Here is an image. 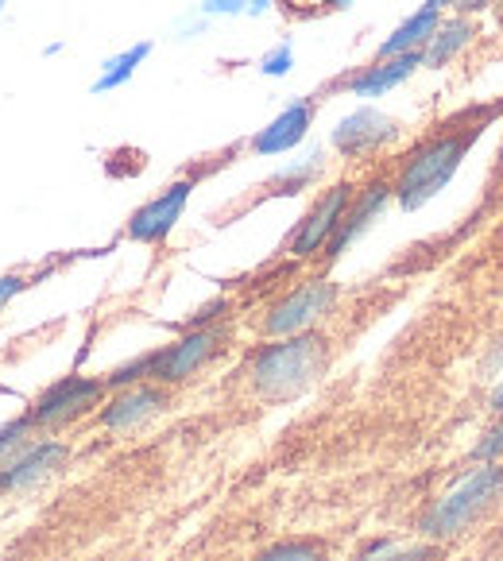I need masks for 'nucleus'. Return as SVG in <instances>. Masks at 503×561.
<instances>
[{"label":"nucleus","instance_id":"obj_2","mask_svg":"<svg viewBox=\"0 0 503 561\" xmlns=\"http://www.w3.org/2000/svg\"><path fill=\"white\" fill-rule=\"evenodd\" d=\"M330 353H333L330 337L318 330L264 341L244 364L248 391L260 403H272V407L290 403V399H298L302 391H310L313 383L322 380L325 368H330Z\"/></svg>","mask_w":503,"mask_h":561},{"label":"nucleus","instance_id":"obj_28","mask_svg":"<svg viewBox=\"0 0 503 561\" xmlns=\"http://www.w3.org/2000/svg\"><path fill=\"white\" fill-rule=\"evenodd\" d=\"M9 492H12V484H9V472L0 469V500H4V495H9Z\"/></svg>","mask_w":503,"mask_h":561},{"label":"nucleus","instance_id":"obj_18","mask_svg":"<svg viewBox=\"0 0 503 561\" xmlns=\"http://www.w3.org/2000/svg\"><path fill=\"white\" fill-rule=\"evenodd\" d=\"M252 561H330V542L313 535L279 538V542L264 546Z\"/></svg>","mask_w":503,"mask_h":561},{"label":"nucleus","instance_id":"obj_16","mask_svg":"<svg viewBox=\"0 0 503 561\" xmlns=\"http://www.w3.org/2000/svg\"><path fill=\"white\" fill-rule=\"evenodd\" d=\"M151 50H156V43L140 39V43H133V47H124L121 55H108L105 62H101L98 78L90 82L93 98H101V93H113V90H124V85L136 78V70H140L144 62L151 58Z\"/></svg>","mask_w":503,"mask_h":561},{"label":"nucleus","instance_id":"obj_21","mask_svg":"<svg viewBox=\"0 0 503 561\" xmlns=\"http://www.w3.org/2000/svg\"><path fill=\"white\" fill-rule=\"evenodd\" d=\"M58 267L50 264V267H16V272H0V314H4V306L12 302V298H20L24 290H32L35 283H43L47 275H55Z\"/></svg>","mask_w":503,"mask_h":561},{"label":"nucleus","instance_id":"obj_24","mask_svg":"<svg viewBox=\"0 0 503 561\" xmlns=\"http://www.w3.org/2000/svg\"><path fill=\"white\" fill-rule=\"evenodd\" d=\"M353 4H356V0H318V12H322V16H330V12H348Z\"/></svg>","mask_w":503,"mask_h":561},{"label":"nucleus","instance_id":"obj_9","mask_svg":"<svg viewBox=\"0 0 503 561\" xmlns=\"http://www.w3.org/2000/svg\"><path fill=\"white\" fill-rule=\"evenodd\" d=\"M194 191H198V179H194V174L171 179L163 191L151 194L144 206H136L133 214H128V221H124V240H133V244H163L174 232V225L182 221Z\"/></svg>","mask_w":503,"mask_h":561},{"label":"nucleus","instance_id":"obj_19","mask_svg":"<svg viewBox=\"0 0 503 561\" xmlns=\"http://www.w3.org/2000/svg\"><path fill=\"white\" fill-rule=\"evenodd\" d=\"M434 558L437 553L430 542L399 546V542H391V538H376V542H368L356 553V561H434Z\"/></svg>","mask_w":503,"mask_h":561},{"label":"nucleus","instance_id":"obj_4","mask_svg":"<svg viewBox=\"0 0 503 561\" xmlns=\"http://www.w3.org/2000/svg\"><path fill=\"white\" fill-rule=\"evenodd\" d=\"M341 298V283L330 279V275H310L298 287H290L287 295H279L260 318V337L275 341V337H295V333H306L313 325L330 318L338 310Z\"/></svg>","mask_w":503,"mask_h":561},{"label":"nucleus","instance_id":"obj_23","mask_svg":"<svg viewBox=\"0 0 503 561\" xmlns=\"http://www.w3.org/2000/svg\"><path fill=\"white\" fill-rule=\"evenodd\" d=\"M492 4H495V0H461V4H457V16H472V20H477L480 12H488Z\"/></svg>","mask_w":503,"mask_h":561},{"label":"nucleus","instance_id":"obj_1","mask_svg":"<svg viewBox=\"0 0 503 561\" xmlns=\"http://www.w3.org/2000/svg\"><path fill=\"white\" fill-rule=\"evenodd\" d=\"M492 116L495 108L488 105L461 113L446 128H437L434 136H422L419 144H411L399 156L396 174H391V194H396V206L403 214H419V209H426L437 194L446 191L449 182L457 179V171L465 167L469 151L480 144V136L488 133Z\"/></svg>","mask_w":503,"mask_h":561},{"label":"nucleus","instance_id":"obj_17","mask_svg":"<svg viewBox=\"0 0 503 561\" xmlns=\"http://www.w3.org/2000/svg\"><path fill=\"white\" fill-rule=\"evenodd\" d=\"M322 171H325V151L313 148L306 159L283 167V171H275L272 179L264 182V186H256L260 202H264V198H295V194H302L306 186H313V182L322 179Z\"/></svg>","mask_w":503,"mask_h":561},{"label":"nucleus","instance_id":"obj_5","mask_svg":"<svg viewBox=\"0 0 503 561\" xmlns=\"http://www.w3.org/2000/svg\"><path fill=\"white\" fill-rule=\"evenodd\" d=\"M108 399L105 376H62L55 380L32 407H27V422L35 426V434H62V430L78 426L82 419L101 411V403Z\"/></svg>","mask_w":503,"mask_h":561},{"label":"nucleus","instance_id":"obj_15","mask_svg":"<svg viewBox=\"0 0 503 561\" xmlns=\"http://www.w3.org/2000/svg\"><path fill=\"white\" fill-rule=\"evenodd\" d=\"M442 20H446V12L426 9V4H422V9H414L403 24H396V32L376 47V55L371 58H396V55H411V50H426L430 35L437 32Z\"/></svg>","mask_w":503,"mask_h":561},{"label":"nucleus","instance_id":"obj_20","mask_svg":"<svg viewBox=\"0 0 503 561\" xmlns=\"http://www.w3.org/2000/svg\"><path fill=\"white\" fill-rule=\"evenodd\" d=\"M272 9H275L272 0H202L198 4V12L206 20H240V16L260 20Z\"/></svg>","mask_w":503,"mask_h":561},{"label":"nucleus","instance_id":"obj_10","mask_svg":"<svg viewBox=\"0 0 503 561\" xmlns=\"http://www.w3.org/2000/svg\"><path fill=\"white\" fill-rule=\"evenodd\" d=\"M391 202H396V194H391V179H388V174H371V179L356 182L353 202H348L345 217H341L338 232H333V240L325 244V252L318 256V264H322V267L338 264V260L345 256L348 248H353L356 240H361L364 232L371 229V225H376L384 214H388Z\"/></svg>","mask_w":503,"mask_h":561},{"label":"nucleus","instance_id":"obj_27","mask_svg":"<svg viewBox=\"0 0 503 561\" xmlns=\"http://www.w3.org/2000/svg\"><path fill=\"white\" fill-rule=\"evenodd\" d=\"M503 182V140H500V151H495V171H492V186Z\"/></svg>","mask_w":503,"mask_h":561},{"label":"nucleus","instance_id":"obj_12","mask_svg":"<svg viewBox=\"0 0 503 561\" xmlns=\"http://www.w3.org/2000/svg\"><path fill=\"white\" fill-rule=\"evenodd\" d=\"M171 407V388L163 383H133V388H116L108 391V399L98 411V426L108 430V434H136L148 422H156L159 414Z\"/></svg>","mask_w":503,"mask_h":561},{"label":"nucleus","instance_id":"obj_3","mask_svg":"<svg viewBox=\"0 0 503 561\" xmlns=\"http://www.w3.org/2000/svg\"><path fill=\"white\" fill-rule=\"evenodd\" d=\"M500 495H503V465L484 461L480 469L461 477L449 492H442L434 504L426 507V515L419 519V535L426 538V542L457 538L461 530H469Z\"/></svg>","mask_w":503,"mask_h":561},{"label":"nucleus","instance_id":"obj_14","mask_svg":"<svg viewBox=\"0 0 503 561\" xmlns=\"http://www.w3.org/2000/svg\"><path fill=\"white\" fill-rule=\"evenodd\" d=\"M480 27L472 16H446L442 24H437V32L430 35L426 50H422V67L426 70H446L449 62H457V58L465 55V50L477 43Z\"/></svg>","mask_w":503,"mask_h":561},{"label":"nucleus","instance_id":"obj_7","mask_svg":"<svg viewBox=\"0 0 503 561\" xmlns=\"http://www.w3.org/2000/svg\"><path fill=\"white\" fill-rule=\"evenodd\" d=\"M356 194V182L353 179H338L330 182L318 198L310 202V209H306L302 217H298V225L287 232V240H283V256L290 260H318L325 252V244L333 240V232H338L341 217H345L348 202H353Z\"/></svg>","mask_w":503,"mask_h":561},{"label":"nucleus","instance_id":"obj_8","mask_svg":"<svg viewBox=\"0 0 503 561\" xmlns=\"http://www.w3.org/2000/svg\"><path fill=\"white\" fill-rule=\"evenodd\" d=\"M403 140V121L388 116L376 105H356L353 113H345L338 121V128L330 133V148L338 151L345 163H364V159L380 156L391 144Z\"/></svg>","mask_w":503,"mask_h":561},{"label":"nucleus","instance_id":"obj_26","mask_svg":"<svg viewBox=\"0 0 503 561\" xmlns=\"http://www.w3.org/2000/svg\"><path fill=\"white\" fill-rule=\"evenodd\" d=\"M488 407H492V419H503V383L492 391V403H488Z\"/></svg>","mask_w":503,"mask_h":561},{"label":"nucleus","instance_id":"obj_22","mask_svg":"<svg viewBox=\"0 0 503 561\" xmlns=\"http://www.w3.org/2000/svg\"><path fill=\"white\" fill-rule=\"evenodd\" d=\"M256 70L264 78H287L290 70H295V43L290 39H279L275 47H267L264 55H260Z\"/></svg>","mask_w":503,"mask_h":561},{"label":"nucleus","instance_id":"obj_25","mask_svg":"<svg viewBox=\"0 0 503 561\" xmlns=\"http://www.w3.org/2000/svg\"><path fill=\"white\" fill-rule=\"evenodd\" d=\"M457 4H461V0H426V9H437V12H457Z\"/></svg>","mask_w":503,"mask_h":561},{"label":"nucleus","instance_id":"obj_6","mask_svg":"<svg viewBox=\"0 0 503 561\" xmlns=\"http://www.w3.org/2000/svg\"><path fill=\"white\" fill-rule=\"evenodd\" d=\"M229 337H232L229 325H217V322L194 325V330H186L171 345L156 348V353H144L148 356V380L163 383V388H179L191 376H198L202 368H209L229 348Z\"/></svg>","mask_w":503,"mask_h":561},{"label":"nucleus","instance_id":"obj_11","mask_svg":"<svg viewBox=\"0 0 503 561\" xmlns=\"http://www.w3.org/2000/svg\"><path fill=\"white\" fill-rule=\"evenodd\" d=\"M318 108H322V98L318 93H306V98H295L264 124L256 133L244 140V151L256 159H275V156H287L295 151L298 144L310 136L313 121H318Z\"/></svg>","mask_w":503,"mask_h":561},{"label":"nucleus","instance_id":"obj_13","mask_svg":"<svg viewBox=\"0 0 503 561\" xmlns=\"http://www.w3.org/2000/svg\"><path fill=\"white\" fill-rule=\"evenodd\" d=\"M422 70V50H411V55H396V58H371L364 67L345 70L333 82H325V90L318 93H345V98H361V101H376L384 93L399 90L403 82H411Z\"/></svg>","mask_w":503,"mask_h":561}]
</instances>
